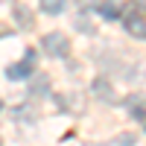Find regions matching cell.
Returning <instances> with one entry per match:
<instances>
[{"label": "cell", "mask_w": 146, "mask_h": 146, "mask_svg": "<svg viewBox=\"0 0 146 146\" xmlns=\"http://www.w3.org/2000/svg\"><path fill=\"white\" fill-rule=\"evenodd\" d=\"M126 29H129V35H135V38H143V41H146V21H143V18H129Z\"/></svg>", "instance_id": "obj_6"}, {"label": "cell", "mask_w": 146, "mask_h": 146, "mask_svg": "<svg viewBox=\"0 0 146 146\" xmlns=\"http://www.w3.org/2000/svg\"><path fill=\"white\" fill-rule=\"evenodd\" d=\"M114 143H120V146H126V143H135V135H120V137H114Z\"/></svg>", "instance_id": "obj_11"}, {"label": "cell", "mask_w": 146, "mask_h": 146, "mask_svg": "<svg viewBox=\"0 0 146 146\" xmlns=\"http://www.w3.org/2000/svg\"><path fill=\"white\" fill-rule=\"evenodd\" d=\"M0 111H3V102H0Z\"/></svg>", "instance_id": "obj_13"}, {"label": "cell", "mask_w": 146, "mask_h": 146, "mask_svg": "<svg viewBox=\"0 0 146 146\" xmlns=\"http://www.w3.org/2000/svg\"><path fill=\"white\" fill-rule=\"evenodd\" d=\"M38 3H41V12H47V15H62L70 0H38Z\"/></svg>", "instance_id": "obj_5"}, {"label": "cell", "mask_w": 146, "mask_h": 146, "mask_svg": "<svg viewBox=\"0 0 146 146\" xmlns=\"http://www.w3.org/2000/svg\"><path fill=\"white\" fill-rule=\"evenodd\" d=\"M32 62H35V53L29 50L23 62H18V64H9V67H6V76H9L12 82H18V79H29V73H35V70H32Z\"/></svg>", "instance_id": "obj_2"}, {"label": "cell", "mask_w": 146, "mask_h": 146, "mask_svg": "<svg viewBox=\"0 0 146 146\" xmlns=\"http://www.w3.org/2000/svg\"><path fill=\"white\" fill-rule=\"evenodd\" d=\"M76 29H79V32H88V35H94V32H96V27H94V23L85 18V15H79V18H76Z\"/></svg>", "instance_id": "obj_9"}, {"label": "cell", "mask_w": 146, "mask_h": 146, "mask_svg": "<svg viewBox=\"0 0 146 146\" xmlns=\"http://www.w3.org/2000/svg\"><path fill=\"white\" fill-rule=\"evenodd\" d=\"M135 3H146V0H135Z\"/></svg>", "instance_id": "obj_12"}, {"label": "cell", "mask_w": 146, "mask_h": 146, "mask_svg": "<svg viewBox=\"0 0 146 146\" xmlns=\"http://www.w3.org/2000/svg\"><path fill=\"white\" fill-rule=\"evenodd\" d=\"M12 114H15V120H21V123H32V120H35V108L32 105H21Z\"/></svg>", "instance_id": "obj_7"}, {"label": "cell", "mask_w": 146, "mask_h": 146, "mask_svg": "<svg viewBox=\"0 0 146 146\" xmlns=\"http://www.w3.org/2000/svg\"><path fill=\"white\" fill-rule=\"evenodd\" d=\"M15 21H21V29H29L32 27V15L23 6H15Z\"/></svg>", "instance_id": "obj_8"}, {"label": "cell", "mask_w": 146, "mask_h": 146, "mask_svg": "<svg viewBox=\"0 0 146 146\" xmlns=\"http://www.w3.org/2000/svg\"><path fill=\"white\" fill-rule=\"evenodd\" d=\"M47 91H50V79L47 76H38L32 82V94H47Z\"/></svg>", "instance_id": "obj_10"}, {"label": "cell", "mask_w": 146, "mask_h": 146, "mask_svg": "<svg viewBox=\"0 0 146 146\" xmlns=\"http://www.w3.org/2000/svg\"><path fill=\"white\" fill-rule=\"evenodd\" d=\"M120 12H123V3H120V0H102V3H100V15L105 21L120 18Z\"/></svg>", "instance_id": "obj_4"}, {"label": "cell", "mask_w": 146, "mask_h": 146, "mask_svg": "<svg viewBox=\"0 0 146 146\" xmlns=\"http://www.w3.org/2000/svg\"><path fill=\"white\" fill-rule=\"evenodd\" d=\"M91 91H94V96H100L102 102H114V88L108 85V79H94V85H91Z\"/></svg>", "instance_id": "obj_3"}, {"label": "cell", "mask_w": 146, "mask_h": 146, "mask_svg": "<svg viewBox=\"0 0 146 146\" xmlns=\"http://www.w3.org/2000/svg\"><path fill=\"white\" fill-rule=\"evenodd\" d=\"M41 50L53 58H64L70 53V41L64 38V32H47L41 38Z\"/></svg>", "instance_id": "obj_1"}]
</instances>
